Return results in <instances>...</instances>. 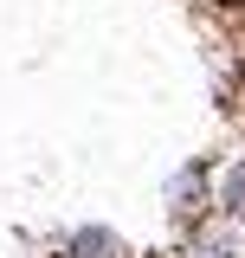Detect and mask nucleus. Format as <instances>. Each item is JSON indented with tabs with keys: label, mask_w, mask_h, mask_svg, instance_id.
<instances>
[{
	"label": "nucleus",
	"mask_w": 245,
	"mask_h": 258,
	"mask_svg": "<svg viewBox=\"0 0 245 258\" xmlns=\"http://www.w3.org/2000/svg\"><path fill=\"white\" fill-rule=\"evenodd\" d=\"M187 258H232V239H194Z\"/></svg>",
	"instance_id": "7ed1b4c3"
},
{
	"label": "nucleus",
	"mask_w": 245,
	"mask_h": 258,
	"mask_svg": "<svg viewBox=\"0 0 245 258\" xmlns=\"http://www.w3.org/2000/svg\"><path fill=\"white\" fill-rule=\"evenodd\" d=\"M65 258H122V245L110 232H78V239L65 245Z\"/></svg>",
	"instance_id": "f257e3e1"
},
{
	"label": "nucleus",
	"mask_w": 245,
	"mask_h": 258,
	"mask_svg": "<svg viewBox=\"0 0 245 258\" xmlns=\"http://www.w3.org/2000/svg\"><path fill=\"white\" fill-rule=\"evenodd\" d=\"M219 207H226L232 220H245V161H232V168H226V187H219Z\"/></svg>",
	"instance_id": "f03ea898"
}]
</instances>
